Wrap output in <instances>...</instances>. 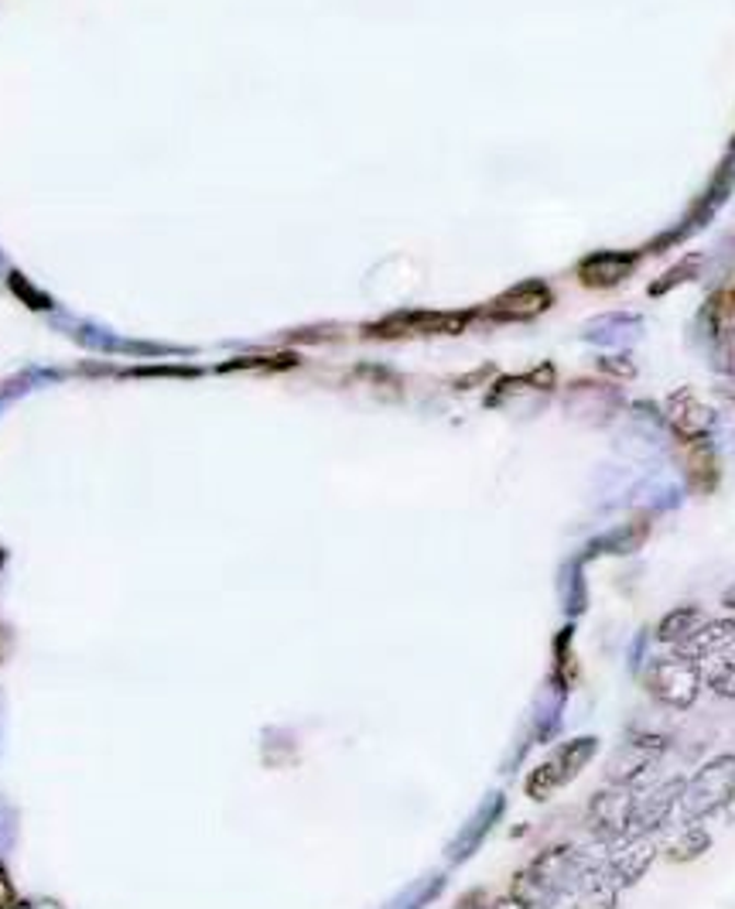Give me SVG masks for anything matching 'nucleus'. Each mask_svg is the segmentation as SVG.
<instances>
[{
	"instance_id": "nucleus-4",
	"label": "nucleus",
	"mask_w": 735,
	"mask_h": 909,
	"mask_svg": "<svg viewBox=\"0 0 735 909\" xmlns=\"http://www.w3.org/2000/svg\"><path fill=\"white\" fill-rule=\"evenodd\" d=\"M633 786H623V783H612L606 786L602 793L592 797V807H588V824L592 831L606 841H619L630 835V820H633Z\"/></svg>"
},
{
	"instance_id": "nucleus-18",
	"label": "nucleus",
	"mask_w": 735,
	"mask_h": 909,
	"mask_svg": "<svg viewBox=\"0 0 735 909\" xmlns=\"http://www.w3.org/2000/svg\"><path fill=\"white\" fill-rule=\"evenodd\" d=\"M646 643H650V636H646V633H640V636H636V643H633V670H640V667H643L640 660H643V653H646Z\"/></svg>"
},
{
	"instance_id": "nucleus-3",
	"label": "nucleus",
	"mask_w": 735,
	"mask_h": 909,
	"mask_svg": "<svg viewBox=\"0 0 735 909\" xmlns=\"http://www.w3.org/2000/svg\"><path fill=\"white\" fill-rule=\"evenodd\" d=\"M596 746H599V743H596L592 735L572 738V743L558 746V749L530 773V780H527V797H533V801H548L551 793H558L561 786H569V783L585 770V766H588V759L596 756Z\"/></svg>"
},
{
	"instance_id": "nucleus-2",
	"label": "nucleus",
	"mask_w": 735,
	"mask_h": 909,
	"mask_svg": "<svg viewBox=\"0 0 735 909\" xmlns=\"http://www.w3.org/2000/svg\"><path fill=\"white\" fill-rule=\"evenodd\" d=\"M646 691L654 694L657 701L670 704V707H691L698 701V691L704 684L701 677V664L698 660H688V657H661V660H650L646 667V677H643Z\"/></svg>"
},
{
	"instance_id": "nucleus-14",
	"label": "nucleus",
	"mask_w": 735,
	"mask_h": 909,
	"mask_svg": "<svg viewBox=\"0 0 735 909\" xmlns=\"http://www.w3.org/2000/svg\"><path fill=\"white\" fill-rule=\"evenodd\" d=\"M685 469H688V479H691V486H694L698 493H712V490L719 486L715 454H712V448L704 445V441H691Z\"/></svg>"
},
{
	"instance_id": "nucleus-1",
	"label": "nucleus",
	"mask_w": 735,
	"mask_h": 909,
	"mask_svg": "<svg viewBox=\"0 0 735 909\" xmlns=\"http://www.w3.org/2000/svg\"><path fill=\"white\" fill-rule=\"evenodd\" d=\"M735 790V756H715L701 766V770L685 783L681 793V810L688 820H704L728 807Z\"/></svg>"
},
{
	"instance_id": "nucleus-11",
	"label": "nucleus",
	"mask_w": 735,
	"mask_h": 909,
	"mask_svg": "<svg viewBox=\"0 0 735 909\" xmlns=\"http://www.w3.org/2000/svg\"><path fill=\"white\" fill-rule=\"evenodd\" d=\"M469 315H398L383 322L380 329H370L374 335H414V332H456L462 329Z\"/></svg>"
},
{
	"instance_id": "nucleus-5",
	"label": "nucleus",
	"mask_w": 735,
	"mask_h": 909,
	"mask_svg": "<svg viewBox=\"0 0 735 909\" xmlns=\"http://www.w3.org/2000/svg\"><path fill=\"white\" fill-rule=\"evenodd\" d=\"M681 793H685V780H664L657 786H650L643 797L633 801L630 835H654L657 828H664L670 814L681 807Z\"/></svg>"
},
{
	"instance_id": "nucleus-15",
	"label": "nucleus",
	"mask_w": 735,
	"mask_h": 909,
	"mask_svg": "<svg viewBox=\"0 0 735 909\" xmlns=\"http://www.w3.org/2000/svg\"><path fill=\"white\" fill-rule=\"evenodd\" d=\"M709 848H712V835L704 831L698 820H688V828L667 844V859H670V862H694V859H701Z\"/></svg>"
},
{
	"instance_id": "nucleus-21",
	"label": "nucleus",
	"mask_w": 735,
	"mask_h": 909,
	"mask_svg": "<svg viewBox=\"0 0 735 909\" xmlns=\"http://www.w3.org/2000/svg\"><path fill=\"white\" fill-rule=\"evenodd\" d=\"M725 810H728V817L735 820V790H732V801H728V807H725Z\"/></svg>"
},
{
	"instance_id": "nucleus-9",
	"label": "nucleus",
	"mask_w": 735,
	"mask_h": 909,
	"mask_svg": "<svg viewBox=\"0 0 735 909\" xmlns=\"http://www.w3.org/2000/svg\"><path fill=\"white\" fill-rule=\"evenodd\" d=\"M667 417H670V424H674V432L681 435V438H688V441H701L704 432H709V424H712L709 407H701V404L694 401L691 390H681V393L670 396Z\"/></svg>"
},
{
	"instance_id": "nucleus-8",
	"label": "nucleus",
	"mask_w": 735,
	"mask_h": 909,
	"mask_svg": "<svg viewBox=\"0 0 735 909\" xmlns=\"http://www.w3.org/2000/svg\"><path fill=\"white\" fill-rule=\"evenodd\" d=\"M551 304V291L544 288V284H520V288L514 291H506L503 298H496L490 304V315L493 319H506V322H514V319H533V315H541V311Z\"/></svg>"
},
{
	"instance_id": "nucleus-17",
	"label": "nucleus",
	"mask_w": 735,
	"mask_h": 909,
	"mask_svg": "<svg viewBox=\"0 0 735 909\" xmlns=\"http://www.w3.org/2000/svg\"><path fill=\"white\" fill-rule=\"evenodd\" d=\"M11 902H14V889H11V883H8L4 868H0V909H8Z\"/></svg>"
},
{
	"instance_id": "nucleus-7",
	"label": "nucleus",
	"mask_w": 735,
	"mask_h": 909,
	"mask_svg": "<svg viewBox=\"0 0 735 909\" xmlns=\"http://www.w3.org/2000/svg\"><path fill=\"white\" fill-rule=\"evenodd\" d=\"M732 643H735V619H704L685 643L674 646V653L677 657H688V660L701 664V660L722 657Z\"/></svg>"
},
{
	"instance_id": "nucleus-13",
	"label": "nucleus",
	"mask_w": 735,
	"mask_h": 909,
	"mask_svg": "<svg viewBox=\"0 0 735 909\" xmlns=\"http://www.w3.org/2000/svg\"><path fill=\"white\" fill-rule=\"evenodd\" d=\"M709 619L704 615L698 606H681V609H670L661 622H657V636L654 640H661V643H667V646H677V643H685L701 622Z\"/></svg>"
},
{
	"instance_id": "nucleus-6",
	"label": "nucleus",
	"mask_w": 735,
	"mask_h": 909,
	"mask_svg": "<svg viewBox=\"0 0 735 909\" xmlns=\"http://www.w3.org/2000/svg\"><path fill=\"white\" fill-rule=\"evenodd\" d=\"M654 855H657L654 835H627L612 844L606 868L619 886H633L636 878H643V872L654 865Z\"/></svg>"
},
{
	"instance_id": "nucleus-10",
	"label": "nucleus",
	"mask_w": 735,
	"mask_h": 909,
	"mask_svg": "<svg viewBox=\"0 0 735 909\" xmlns=\"http://www.w3.org/2000/svg\"><path fill=\"white\" fill-rule=\"evenodd\" d=\"M616 878L609 875V868L592 865L582 878H578V899L575 909H616Z\"/></svg>"
},
{
	"instance_id": "nucleus-20",
	"label": "nucleus",
	"mask_w": 735,
	"mask_h": 909,
	"mask_svg": "<svg viewBox=\"0 0 735 909\" xmlns=\"http://www.w3.org/2000/svg\"><path fill=\"white\" fill-rule=\"evenodd\" d=\"M722 602H725L728 609H735V588H728V591L722 595Z\"/></svg>"
},
{
	"instance_id": "nucleus-19",
	"label": "nucleus",
	"mask_w": 735,
	"mask_h": 909,
	"mask_svg": "<svg viewBox=\"0 0 735 909\" xmlns=\"http://www.w3.org/2000/svg\"><path fill=\"white\" fill-rule=\"evenodd\" d=\"M490 909H527V902H524V899H517V896L510 893V896H503L499 902H493Z\"/></svg>"
},
{
	"instance_id": "nucleus-12",
	"label": "nucleus",
	"mask_w": 735,
	"mask_h": 909,
	"mask_svg": "<svg viewBox=\"0 0 735 909\" xmlns=\"http://www.w3.org/2000/svg\"><path fill=\"white\" fill-rule=\"evenodd\" d=\"M633 267V257L627 253H599V257H592L582 264L578 277L588 284V288H609V284L623 280Z\"/></svg>"
},
{
	"instance_id": "nucleus-16",
	"label": "nucleus",
	"mask_w": 735,
	"mask_h": 909,
	"mask_svg": "<svg viewBox=\"0 0 735 909\" xmlns=\"http://www.w3.org/2000/svg\"><path fill=\"white\" fill-rule=\"evenodd\" d=\"M701 677H704V684H709L715 694H722V698H735V660L712 657V660H709V667H701Z\"/></svg>"
}]
</instances>
